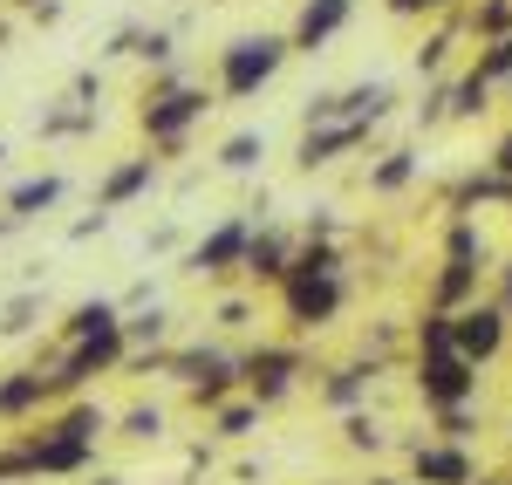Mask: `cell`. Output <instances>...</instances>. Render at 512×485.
Wrapping results in <instances>:
<instances>
[{
  "label": "cell",
  "mask_w": 512,
  "mask_h": 485,
  "mask_svg": "<svg viewBox=\"0 0 512 485\" xmlns=\"http://www.w3.org/2000/svg\"><path fill=\"white\" fill-rule=\"evenodd\" d=\"M35 7H41V0H14V14H35Z\"/></svg>",
  "instance_id": "cell-51"
},
{
  "label": "cell",
  "mask_w": 512,
  "mask_h": 485,
  "mask_svg": "<svg viewBox=\"0 0 512 485\" xmlns=\"http://www.w3.org/2000/svg\"><path fill=\"white\" fill-rule=\"evenodd\" d=\"M0 7H14V0H0Z\"/></svg>",
  "instance_id": "cell-55"
},
{
  "label": "cell",
  "mask_w": 512,
  "mask_h": 485,
  "mask_svg": "<svg viewBox=\"0 0 512 485\" xmlns=\"http://www.w3.org/2000/svg\"><path fill=\"white\" fill-rule=\"evenodd\" d=\"M465 69H472L485 89H499V96H512V35L506 41H478L472 55H465Z\"/></svg>",
  "instance_id": "cell-27"
},
{
  "label": "cell",
  "mask_w": 512,
  "mask_h": 485,
  "mask_svg": "<svg viewBox=\"0 0 512 485\" xmlns=\"http://www.w3.org/2000/svg\"><path fill=\"white\" fill-rule=\"evenodd\" d=\"M226 369H239V349H219V342H171L164 349V376L178 390H192L205 376H226Z\"/></svg>",
  "instance_id": "cell-18"
},
{
  "label": "cell",
  "mask_w": 512,
  "mask_h": 485,
  "mask_svg": "<svg viewBox=\"0 0 512 485\" xmlns=\"http://www.w3.org/2000/svg\"><path fill=\"white\" fill-rule=\"evenodd\" d=\"M492 96H499V89H485L472 69H458V76H451V123L485 117V110H492Z\"/></svg>",
  "instance_id": "cell-31"
},
{
  "label": "cell",
  "mask_w": 512,
  "mask_h": 485,
  "mask_svg": "<svg viewBox=\"0 0 512 485\" xmlns=\"http://www.w3.org/2000/svg\"><path fill=\"white\" fill-rule=\"evenodd\" d=\"M62 96H69V103H82V110H103V62H96V69H76Z\"/></svg>",
  "instance_id": "cell-41"
},
{
  "label": "cell",
  "mask_w": 512,
  "mask_h": 485,
  "mask_svg": "<svg viewBox=\"0 0 512 485\" xmlns=\"http://www.w3.org/2000/svg\"><path fill=\"white\" fill-rule=\"evenodd\" d=\"M294 246H301V233H294V226H280V219H260V226H253V246H246V267H239V281H246V287H267V294H274V287L294 274Z\"/></svg>",
  "instance_id": "cell-12"
},
{
  "label": "cell",
  "mask_w": 512,
  "mask_h": 485,
  "mask_svg": "<svg viewBox=\"0 0 512 485\" xmlns=\"http://www.w3.org/2000/svg\"><path fill=\"white\" fill-rule=\"evenodd\" d=\"M117 322H123V301H117V294H82L76 308L55 322V342L69 349V342H82V335H103V328H117Z\"/></svg>",
  "instance_id": "cell-21"
},
{
  "label": "cell",
  "mask_w": 512,
  "mask_h": 485,
  "mask_svg": "<svg viewBox=\"0 0 512 485\" xmlns=\"http://www.w3.org/2000/svg\"><path fill=\"white\" fill-rule=\"evenodd\" d=\"M117 438H123V445H158V438H164V410L158 404L117 410Z\"/></svg>",
  "instance_id": "cell-33"
},
{
  "label": "cell",
  "mask_w": 512,
  "mask_h": 485,
  "mask_svg": "<svg viewBox=\"0 0 512 485\" xmlns=\"http://www.w3.org/2000/svg\"><path fill=\"white\" fill-rule=\"evenodd\" d=\"M96 123H103V110H82L69 96H55V103H41L35 137L41 144H69V137H96Z\"/></svg>",
  "instance_id": "cell-22"
},
{
  "label": "cell",
  "mask_w": 512,
  "mask_h": 485,
  "mask_svg": "<svg viewBox=\"0 0 512 485\" xmlns=\"http://www.w3.org/2000/svg\"><path fill=\"white\" fill-rule=\"evenodd\" d=\"M301 376H308V349L294 342V335H280V342H253V349H239V390L253 397L260 410L287 404L294 390H301Z\"/></svg>",
  "instance_id": "cell-6"
},
{
  "label": "cell",
  "mask_w": 512,
  "mask_h": 485,
  "mask_svg": "<svg viewBox=\"0 0 512 485\" xmlns=\"http://www.w3.org/2000/svg\"><path fill=\"white\" fill-rule=\"evenodd\" d=\"M478 294H492V253L478 233V212H444V246H437V267L424 281V308H472Z\"/></svg>",
  "instance_id": "cell-3"
},
{
  "label": "cell",
  "mask_w": 512,
  "mask_h": 485,
  "mask_svg": "<svg viewBox=\"0 0 512 485\" xmlns=\"http://www.w3.org/2000/svg\"><path fill=\"white\" fill-rule=\"evenodd\" d=\"M287 62H294L287 28H246V35H233L212 55V89H219V103H253L260 89L280 82Z\"/></svg>",
  "instance_id": "cell-4"
},
{
  "label": "cell",
  "mask_w": 512,
  "mask_h": 485,
  "mask_svg": "<svg viewBox=\"0 0 512 485\" xmlns=\"http://www.w3.org/2000/svg\"><path fill=\"white\" fill-rule=\"evenodd\" d=\"M117 431V417L96 404V397H69L41 417L35 431H21V445L35 458V479H82L96 465V445Z\"/></svg>",
  "instance_id": "cell-2"
},
{
  "label": "cell",
  "mask_w": 512,
  "mask_h": 485,
  "mask_svg": "<svg viewBox=\"0 0 512 485\" xmlns=\"http://www.w3.org/2000/svg\"><path fill=\"white\" fill-rule=\"evenodd\" d=\"M212 110H219V89L192 82L185 69H158V76H144V89H137V137L151 144L158 164H178Z\"/></svg>",
  "instance_id": "cell-1"
},
{
  "label": "cell",
  "mask_w": 512,
  "mask_h": 485,
  "mask_svg": "<svg viewBox=\"0 0 512 485\" xmlns=\"http://www.w3.org/2000/svg\"><path fill=\"white\" fill-rule=\"evenodd\" d=\"M164 485H192V479H164Z\"/></svg>",
  "instance_id": "cell-53"
},
{
  "label": "cell",
  "mask_w": 512,
  "mask_h": 485,
  "mask_svg": "<svg viewBox=\"0 0 512 485\" xmlns=\"http://www.w3.org/2000/svg\"><path fill=\"white\" fill-rule=\"evenodd\" d=\"M431 424H437V438H451V445H472L478 438V410H431Z\"/></svg>",
  "instance_id": "cell-39"
},
{
  "label": "cell",
  "mask_w": 512,
  "mask_h": 485,
  "mask_svg": "<svg viewBox=\"0 0 512 485\" xmlns=\"http://www.w3.org/2000/svg\"><path fill=\"white\" fill-rule=\"evenodd\" d=\"M294 233H301V240H342V219H335V212L321 205V212H308V219H301Z\"/></svg>",
  "instance_id": "cell-43"
},
{
  "label": "cell",
  "mask_w": 512,
  "mask_h": 485,
  "mask_svg": "<svg viewBox=\"0 0 512 485\" xmlns=\"http://www.w3.org/2000/svg\"><path fill=\"white\" fill-rule=\"evenodd\" d=\"M376 137H383V123H321V130H301L294 137V171H335L342 158L355 151H376Z\"/></svg>",
  "instance_id": "cell-11"
},
{
  "label": "cell",
  "mask_w": 512,
  "mask_h": 485,
  "mask_svg": "<svg viewBox=\"0 0 512 485\" xmlns=\"http://www.w3.org/2000/svg\"><path fill=\"white\" fill-rule=\"evenodd\" d=\"M260 417H267V410L239 390L233 404H219L212 417H205V431H212V438H226V445H239V438H253V431H260Z\"/></svg>",
  "instance_id": "cell-28"
},
{
  "label": "cell",
  "mask_w": 512,
  "mask_h": 485,
  "mask_svg": "<svg viewBox=\"0 0 512 485\" xmlns=\"http://www.w3.org/2000/svg\"><path fill=\"white\" fill-rule=\"evenodd\" d=\"M396 117V82H349V89H315L301 103V130H321V123H390Z\"/></svg>",
  "instance_id": "cell-8"
},
{
  "label": "cell",
  "mask_w": 512,
  "mask_h": 485,
  "mask_svg": "<svg viewBox=\"0 0 512 485\" xmlns=\"http://www.w3.org/2000/svg\"><path fill=\"white\" fill-rule=\"evenodd\" d=\"M117 301H123V315H137V308H158V281L144 274V281H130V287H123Z\"/></svg>",
  "instance_id": "cell-44"
},
{
  "label": "cell",
  "mask_w": 512,
  "mask_h": 485,
  "mask_svg": "<svg viewBox=\"0 0 512 485\" xmlns=\"http://www.w3.org/2000/svg\"><path fill=\"white\" fill-rule=\"evenodd\" d=\"M0 48H14V14H0Z\"/></svg>",
  "instance_id": "cell-49"
},
{
  "label": "cell",
  "mask_w": 512,
  "mask_h": 485,
  "mask_svg": "<svg viewBox=\"0 0 512 485\" xmlns=\"http://www.w3.org/2000/svg\"><path fill=\"white\" fill-rule=\"evenodd\" d=\"M451 349H458L472 369H492L512 349V315L492 301V294H478L472 308H458V315H451Z\"/></svg>",
  "instance_id": "cell-10"
},
{
  "label": "cell",
  "mask_w": 512,
  "mask_h": 485,
  "mask_svg": "<svg viewBox=\"0 0 512 485\" xmlns=\"http://www.w3.org/2000/svg\"><path fill=\"white\" fill-rule=\"evenodd\" d=\"M137 41H144V21H117L96 48V62H137Z\"/></svg>",
  "instance_id": "cell-36"
},
{
  "label": "cell",
  "mask_w": 512,
  "mask_h": 485,
  "mask_svg": "<svg viewBox=\"0 0 512 485\" xmlns=\"http://www.w3.org/2000/svg\"><path fill=\"white\" fill-rule=\"evenodd\" d=\"M123 342L130 349H171V308H137V315H123Z\"/></svg>",
  "instance_id": "cell-30"
},
{
  "label": "cell",
  "mask_w": 512,
  "mask_h": 485,
  "mask_svg": "<svg viewBox=\"0 0 512 485\" xmlns=\"http://www.w3.org/2000/svg\"><path fill=\"white\" fill-rule=\"evenodd\" d=\"M376 376H383V369L362 363V356H349V363H328V369H321V383H315L321 410H335V417H349V410H369V390H376Z\"/></svg>",
  "instance_id": "cell-17"
},
{
  "label": "cell",
  "mask_w": 512,
  "mask_h": 485,
  "mask_svg": "<svg viewBox=\"0 0 512 485\" xmlns=\"http://www.w3.org/2000/svg\"><path fill=\"white\" fill-rule=\"evenodd\" d=\"M253 226H260L253 212H226V219H212V226H205V233L185 246V260H178V267H185L192 281H233L239 267H246Z\"/></svg>",
  "instance_id": "cell-7"
},
{
  "label": "cell",
  "mask_w": 512,
  "mask_h": 485,
  "mask_svg": "<svg viewBox=\"0 0 512 485\" xmlns=\"http://www.w3.org/2000/svg\"><path fill=\"white\" fill-rule=\"evenodd\" d=\"M342 445L376 458V451H390V431H383V417H376V410H349V417H342Z\"/></svg>",
  "instance_id": "cell-32"
},
{
  "label": "cell",
  "mask_w": 512,
  "mask_h": 485,
  "mask_svg": "<svg viewBox=\"0 0 512 485\" xmlns=\"http://www.w3.org/2000/svg\"><path fill=\"white\" fill-rule=\"evenodd\" d=\"M458 21H465V41H506L512 35V0H465L458 7Z\"/></svg>",
  "instance_id": "cell-26"
},
{
  "label": "cell",
  "mask_w": 512,
  "mask_h": 485,
  "mask_svg": "<svg viewBox=\"0 0 512 485\" xmlns=\"http://www.w3.org/2000/svg\"><path fill=\"white\" fill-rule=\"evenodd\" d=\"M260 158H267V137H260V130H233V137L212 151V164H219L226 178H253V171H260Z\"/></svg>",
  "instance_id": "cell-29"
},
{
  "label": "cell",
  "mask_w": 512,
  "mask_h": 485,
  "mask_svg": "<svg viewBox=\"0 0 512 485\" xmlns=\"http://www.w3.org/2000/svg\"><path fill=\"white\" fill-rule=\"evenodd\" d=\"M178 240H185V233H178V219H158V226L144 233V253H171Z\"/></svg>",
  "instance_id": "cell-45"
},
{
  "label": "cell",
  "mask_w": 512,
  "mask_h": 485,
  "mask_svg": "<svg viewBox=\"0 0 512 485\" xmlns=\"http://www.w3.org/2000/svg\"><path fill=\"white\" fill-rule=\"evenodd\" d=\"M465 0H383V14L390 21H451Z\"/></svg>",
  "instance_id": "cell-35"
},
{
  "label": "cell",
  "mask_w": 512,
  "mask_h": 485,
  "mask_svg": "<svg viewBox=\"0 0 512 485\" xmlns=\"http://www.w3.org/2000/svg\"><path fill=\"white\" fill-rule=\"evenodd\" d=\"M485 164H492V171H499V178H506V185H512V123H506V137L492 144V158H485Z\"/></svg>",
  "instance_id": "cell-46"
},
{
  "label": "cell",
  "mask_w": 512,
  "mask_h": 485,
  "mask_svg": "<svg viewBox=\"0 0 512 485\" xmlns=\"http://www.w3.org/2000/svg\"><path fill=\"white\" fill-rule=\"evenodd\" d=\"M62 199H69V178H62V171H35V178H14V185L0 192V212H14L21 226H35V219H48Z\"/></svg>",
  "instance_id": "cell-19"
},
{
  "label": "cell",
  "mask_w": 512,
  "mask_h": 485,
  "mask_svg": "<svg viewBox=\"0 0 512 485\" xmlns=\"http://www.w3.org/2000/svg\"><path fill=\"white\" fill-rule=\"evenodd\" d=\"M506 219H512V192H506Z\"/></svg>",
  "instance_id": "cell-54"
},
{
  "label": "cell",
  "mask_w": 512,
  "mask_h": 485,
  "mask_svg": "<svg viewBox=\"0 0 512 485\" xmlns=\"http://www.w3.org/2000/svg\"><path fill=\"white\" fill-rule=\"evenodd\" d=\"M410 485H478V451L451 438H417L410 445Z\"/></svg>",
  "instance_id": "cell-13"
},
{
  "label": "cell",
  "mask_w": 512,
  "mask_h": 485,
  "mask_svg": "<svg viewBox=\"0 0 512 485\" xmlns=\"http://www.w3.org/2000/svg\"><path fill=\"white\" fill-rule=\"evenodd\" d=\"M48 410H55L48 369H35V363L0 369V424H41Z\"/></svg>",
  "instance_id": "cell-14"
},
{
  "label": "cell",
  "mask_w": 512,
  "mask_h": 485,
  "mask_svg": "<svg viewBox=\"0 0 512 485\" xmlns=\"http://www.w3.org/2000/svg\"><path fill=\"white\" fill-rule=\"evenodd\" d=\"M253 294H226V301H212V328H226V335H239V328H253Z\"/></svg>",
  "instance_id": "cell-37"
},
{
  "label": "cell",
  "mask_w": 512,
  "mask_h": 485,
  "mask_svg": "<svg viewBox=\"0 0 512 485\" xmlns=\"http://www.w3.org/2000/svg\"><path fill=\"white\" fill-rule=\"evenodd\" d=\"M14 233H21V219H14V212H0V246L14 240Z\"/></svg>",
  "instance_id": "cell-48"
},
{
  "label": "cell",
  "mask_w": 512,
  "mask_h": 485,
  "mask_svg": "<svg viewBox=\"0 0 512 485\" xmlns=\"http://www.w3.org/2000/svg\"><path fill=\"white\" fill-rule=\"evenodd\" d=\"M41 322H48L41 287H14V294L0 301V335H7V342H28V335H41Z\"/></svg>",
  "instance_id": "cell-25"
},
{
  "label": "cell",
  "mask_w": 512,
  "mask_h": 485,
  "mask_svg": "<svg viewBox=\"0 0 512 485\" xmlns=\"http://www.w3.org/2000/svg\"><path fill=\"white\" fill-rule=\"evenodd\" d=\"M21 479H35V458H28V445H21V431L0 445V485H21Z\"/></svg>",
  "instance_id": "cell-40"
},
{
  "label": "cell",
  "mask_w": 512,
  "mask_h": 485,
  "mask_svg": "<svg viewBox=\"0 0 512 485\" xmlns=\"http://www.w3.org/2000/svg\"><path fill=\"white\" fill-rule=\"evenodd\" d=\"M458 48H472V41H465V21H458V14H451V21H431V35L417 41V55H410V62H417V76H444V69H451V55H458Z\"/></svg>",
  "instance_id": "cell-24"
},
{
  "label": "cell",
  "mask_w": 512,
  "mask_h": 485,
  "mask_svg": "<svg viewBox=\"0 0 512 485\" xmlns=\"http://www.w3.org/2000/svg\"><path fill=\"white\" fill-rule=\"evenodd\" d=\"M506 178L492 171V164H478V171H465V178H451L444 185V212H478V205H506Z\"/></svg>",
  "instance_id": "cell-23"
},
{
  "label": "cell",
  "mask_w": 512,
  "mask_h": 485,
  "mask_svg": "<svg viewBox=\"0 0 512 485\" xmlns=\"http://www.w3.org/2000/svg\"><path fill=\"white\" fill-rule=\"evenodd\" d=\"M410 390L424 410H465L478 404V369L458 349H437V356H410Z\"/></svg>",
  "instance_id": "cell-9"
},
{
  "label": "cell",
  "mask_w": 512,
  "mask_h": 485,
  "mask_svg": "<svg viewBox=\"0 0 512 485\" xmlns=\"http://www.w3.org/2000/svg\"><path fill=\"white\" fill-rule=\"evenodd\" d=\"M137 62H144V76L178 69V28H144V41H137Z\"/></svg>",
  "instance_id": "cell-34"
},
{
  "label": "cell",
  "mask_w": 512,
  "mask_h": 485,
  "mask_svg": "<svg viewBox=\"0 0 512 485\" xmlns=\"http://www.w3.org/2000/svg\"><path fill=\"white\" fill-rule=\"evenodd\" d=\"M158 178H164V164L151 158V151H137V158H117L103 178H96V205L103 212H123V205H137V199H151L158 192Z\"/></svg>",
  "instance_id": "cell-15"
},
{
  "label": "cell",
  "mask_w": 512,
  "mask_h": 485,
  "mask_svg": "<svg viewBox=\"0 0 512 485\" xmlns=\"http://www.w3.org/2000/svg\"><path fill=\"white\" fill-rule=\"evenodd\" d=\"M0 164H7V137H0Z\"/></svg>",
  "instance_id": "cell-52"
},
{
  "label": "cell",
  "mask_w": 512,
  "mask_h": 485,
  "mask_svg": "<svg viewBox=\"0 0 512 485\" xmlns=\"http://www.w3.org/2000/svg\"><path fill=\"white\" fill-rule=\"evenodd\" d=\"M417 178H424V151H417V144H390V151H376V164L362 171L369 199H403Z\"/></svg>",
  "instance_id": "cell-20"
},
{
  "label": "cell",
  "mask_w": 512,
  "mask_h": 485,
  "mask_svg": "<svg viewBox=\"0 0 512 485\" xmlns=\"http://www.w3.org/2000/svg\"><path fill=\"white\" fill-rule=\"evenodd\" d=\"M28 21H35V28H55V21H62V0H41V7L28 14Z\"/></svg>",
  "instance_id": "cell-47"
},
{
  "label": "cell",
  "mask_w": 512,
  "mask_h": 485,
  "mask_svg": "<svg viewBox=\"0 0 512 485\" xmlns=\"http://www.w3.org/2000/svg\"><path fill=\"white\" fill-rule=\"evenodd\" d=\"M444 123H451V76H437L431 96L417 103V130H444Z\"/></svg>",
  "instance_id": "cell-38"
},
{
  "label": "cell",
  "mask_w": 512,
  "mask_h": 485,
  "mask_svg": "<svg viewBox=\"0 0 512 485\" xmlns=\"http://www.w3.org/2000/svg\"><path fill=\"white\" fill-rule=\"evenodd\" d=\"M89 485H123V479H117V472H96V479H89Z\"/></svg>",
  "instance_id": "cell-50"
},
{
  "label": "cell",
  "mask_w": 512,
  "mask_h": 485,
  "mask_svg": "<svg viewBox=\"0 0 512 485\" xmlns=\"http://www.w3.org/2000/svg\"><path fill=\"white\" fill-rule=\"evenodd\" d=\"M110 219H117V212H103V205H89V212H82V219H69V240H103V233H110Z\"/></svg>",
  "instance_id": "cell-42"
},
{
  "label": "cell",
  "mask_w": 512,
  "mask_h": 485,
  "mask_svg": "<svg viewBox=\"0 0 512 485\" xmlns=\"http://www.w3.org/2000/svg\"><path fill=\"white\" fill-rule=\"evenodd\" d=\"M349 267H335V274H287V281L274 287L280 301V322H287V335L294 342H308V335H321V328H335L342 315H349Z\"/></svg>",
  "instance_id": "cell-5"
},
{
  "label": "cell",
  "mask_w": 512,
  "mask_h": 485,
  "mask_svg": "<svg viewBox=\"0 0 512 485\" xmlns=\"http://www.w3.org/2000/svg\"><path fill=\"white\" fill-rule=\"evenodd\" d=\"M349 21H355V0H301L294 21H287V41H294V55H321Z\"/></svg>",
  "instance_id": "cell-16"
}]
</instances>
